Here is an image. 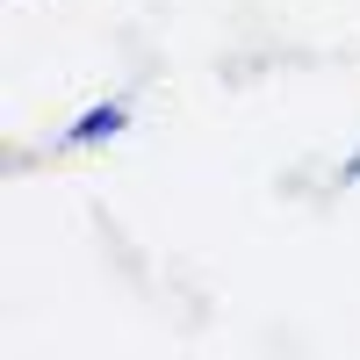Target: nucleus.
Wrapping results in <instances>:
<instances>
[{
	"label": "nucleus",
	"instance_id": "obj_1",
	"mask_svg": "<svg viewBox=\"0 0 360 360\" xmlns=\"http://www.w3.org/2000/svg\"><path fill=\"white\" fill-rule=\"evenodd\" d=\"M115 130H123V108H86L65 130V144H94V137H115Z\"/></svg>",
	"mask_w": 360,
	"mask_h": 360
}]
</instances>
